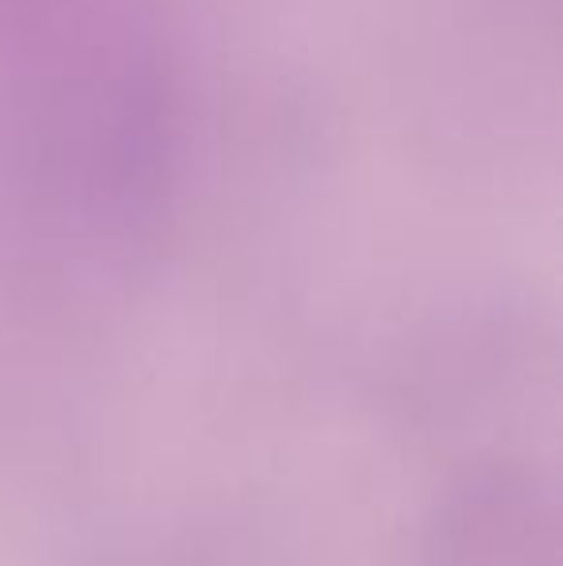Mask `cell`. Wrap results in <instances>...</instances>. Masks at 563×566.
<instances>
[]
</instances>
